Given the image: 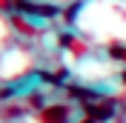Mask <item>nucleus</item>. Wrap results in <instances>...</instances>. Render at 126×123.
Here are the masks:
<instances>
[{
	"instance_id": "2",
	"label": "nucleus",
	"mask_w": 126,
	"mask_h": 123,
	"mask_svg": "<svg viewBox=\"0 0 126 123\" xmlns=\"http://www.w3.org/2000/svg\"><path fill=\"white\" fill-rule=\"evenodd\" d=\"M123 77H126V75H123Z\"/></svg>"
},
{
	"instance_id": "1",
	"label": "nucleus",
	"mask_w": 126,
	"mask_h": 123,
	"mask_svg": "<svg viewBox=\"0 0 126 123\" xmlns=\"http://www.w3.org/2000/svg\"><path fill=\"white\" fill-rule=\"evenodd\" d=\"M43 120H46V123H63V120H66V109H63V106L49 109L46 115H43Z\"/></svg>"
}]
</instances>
